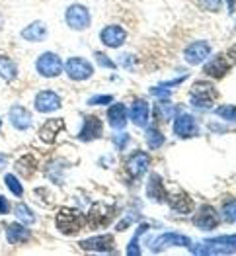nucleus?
<instances>
[{"mask_svg":"<svg viewBox=\"0 0 236 256\" xmlns=\"http://www.w3.org/2000/svg\"><path fill=\"white\" fill-rule=\"evenodd\" d=\"M55 225L64 235H74V233H78L82 229L84 215L80 214L78 210H74V208H63L55 217Z\"/></svg>","mask_w":236,"mask_h":256,"instance_id":"obj_1","label":"nucleus"},{"mask_svg":"<svg viewBox=\"0 0 236 256\" xmlns=\"http://www.w3.org/2000/svg\"><path fill=\"white\" fill-rule=\"evenodd\" d=\"M35 66H37V72L45 78L59 76L61 70H63V63H61L59 55H55V53H43L41 57L37 59Z\"/></svg>","mask_w":236,"mask_h":256,"instance_id":"obj_2","label":"nucleus"},{"mask_svg":"<svg viewBox=\"0 0 236 256\" xmlns=\"http://www.w3.org/2000/svg\"><path fill=\"white\" fill-rule=\"evenodd\" d=\"M64 18H66V24H68L72 30H76V32L86 30V28L90 26V12H88V8L82 6V4H72V6H68Z\"/></svg>","mask_w":236,"mask_h":256,"instance_id":"obj_3","label":"nucleus"},{"mask_svg":"<svg viewBox=\"0 0 236 256\" xmlns=\"http://www.w3.org/2000/svg\"><path fill=\"white\" fill-rule=\"evenodd\" d=\"M217 98V90H215L211 84L207 82H197L193 86V92H192V104L201 110L205 108H211L213 100Z\"/></svg>","mask_w":236,"mask_h":256,"instance_id":"obj_4","label":"nucleus"},{"mask_svg":"<svg viewBox=\"0 0 236 256\" xmlns=\"http://www.w3.org/2000/svg\"><path fill=\"white\" fill-rule=\"evenodd\" d=\"M205 246H207L209 254H233L236 252V235L209 238V240H205Z\"/></svg>","mask_w":236,"mask_h":256,"instance_id":"obj_5","label":"nucleus"},{"mask_svg":"<svg viewBox=\"0 0 236 256\" xmlns=\"http://www.w3.org/2000/svg\"><path fill=\"white\" fill-rule=\"evenodd\" d=\"M64 68H66L68 78H72V80H86V78H90L92 72H94L92 64L88 63V61H84V59H80V57L68 59L66 64H64Z\"/></svg>","mask_w":236,"mask_h":256,"instance_id":"obj_6","label":"nucleus"},{"mask_svg":"<svg viewBox=\"0 0 236 256\" xmlns=\"http://www.w3.org/2000/svg\"><path fill=\"white\" fill-rule=\"evenodd\" d=\"M80 248L82 250H96V252H109L115 248V240L111 235L90 236V238L80 240Z\"/></svg>","mask_w":236,"mask_h":256,"instance_id":"obj_7","label":"nucleus"},{"mask_svg":"<svg viewBox=\"0 0 236 256\" xmlns=\"http://www.w3.org/2000/svg\"><path fill=\"white\" fill-rule=\"evenodd\" d=\"M190 244H192L190 236L178 235V233H164V235H160L152 242V250L158 252V250H162L166 246H188L190 248Z\"/></svg>","mask_w":236,"mask_h":256,"instance_id":"obj_8","label":"nucleus"},{"mask_svg":"<svg viewBox=\"0 0 236 256\" xmlns=\"http://www.w3.org/2000/svg\"><path fill=\"white\" fill-rule=\"evenodd\" d=\"M209 53H211V45H209V43L195 42L186 49L184 57H186V61H188L190 64H201L207 57H209Z\"/></svg>","mask_w":236,"mask_h":256,"instance_id":"obj_9","label":"nucleus"},{"mask_svg":"<svg viewBox=\"0 0 236 256\" xmlns=\"http://www.w3.org/2000/svg\"><path fill=\"white\" fill-rule=\"evenodd\" d=\"M61 108V98L53 90H43L35 96V110L41 114H49Z\"/></svg>","mask_w":236,"mask_h":256,"instance_id":"obj_10","label":"nucleus"},{"mask_svg":"<svg viewBox=\"0 0 236 256\" xmlns=\"http://www.w3.org/2000/svg\"><path fill=\"white\" fill-rule=\"evenodd\" d=\"M174 133L182 139H188V137H193L197 135V124L190 114H182L176 118V124H174Z\"/></svg>","mask_w":236,"mask_h":256,"instance_id":"obj_11","label":"nucleus"},{"mask_svg":"<svg viewBox=\"0 0 236 256\" xmlns=\"http://www.w3.org/2000/svg\"><path fill=\"white\" fill-rule=\"evenodd\" d=\"M127 40V32L121 26H107L102 32V42L107 47H121Z\"/></svg>","mask_w":236,"mask_h":256,"instance_id":"obj_12","label":"nucleus"},{"mask_svg":"<svg viewBox=\"0 0 236 256\" xmlns=\"http://www.w3.org/2000/svg\"><path fill=\"white\" fill-rule=\"evenodd\" d=\"M149 154L143 152V150H137L135 154H131V158L127 160V172L133 176V178H139L141 174L147 172V166H149Z\"/></svg>","mask_w":236,"mask_h":256,"instance_id":"obj_13","label":"nucleus"},{"mask_svg":"<svg viewBox=\"0 0 236 256\" xmlns=\"http://www.w3.org/2000/svg\"><path fill=\"white\" fill-rule=\"evenodd\" d=\"M113 215V208H107L104 204H96L90 214H88V225L90 227H100V225H106L107 221L111 219Z\"/></svg>","mask_w":236,"mask_h":256,"instance_id":"obj_14","label":"nucleus"},{"mask_svg":"<svg viewBox=\"0 0 236 256\" xmlns=\"http://www.w3.org/2000/svg\"><path fill=\"white\" fill-rule=\"evenodd\" d=\"M100 135H102V122L94 116H86L84 128L78 133V139L80 141H92V139H98Z\"/></svg>","mask_w":236,"mask_h":256,"instance_id":"obj_15","label":"nucleus"},{"mask_svg":"<svg viewBox=\"0 0 236 256\" xmlns=\"http://www.w3.org/2000/svg\"><path fill=\"white\" fill-rule=\"evenodd\" d=\"M63 129H64V122L61 118H57V120H47L41 126V129H39V137H41L43 143H53V141L57 139L59 131H63Z\"/></svg>","mask_w":236,"mask_h":256,"instance_id":"obj_16","label":"nucleus"},{"mask_svg":"<svg viewBox=\"0 0 236 256\" xmlns=\"http://www.w3.org/2000/svg\"><path fill=\"white\" fill-rule=\"evenodd\" d=\"M195 225H197L199 229H203V231L215 229V227L219 225V217H217L213 208L203 206V208L199 210V214L195 215Z\"/></svg>","mask_w":236,"mask_h":256,"instance_id":"obj_17","label":"nucleus"},{"mask_svg":"<svg viewBox=\"0 0 236 256\" xmlns=\"http://www.w3.org/2000/svg\"><path fill=\"white\" fill-rule=\"evenodd\" d=\"M127 118L129 112L123 104H113V106L107 110V120H109V126L113 129H123L127 126Z\"/></svg>","mask_w":236,"mask_h":256,"instance_id":"obj_18","label":"nucleus"},{"mask_svg":"<svg viewBox=\"0 0 236 256\" xmlns=\"http://www.w3.org/2000/svg\"><path fill=\"white\" fill-rule=\"evenodd\" d=\"M10 124H12L16 129L25 131V129L31 126V114H29L25 108L12 106L10 108Z\"/></svg>","mask_w":236,"mask_h":256,"instance_id":"obj_19","label":"nucleus"},{"mask_svg":"<svg viewBox=\"0 0 236 256\" xmlns=\"http://www.w3.org/2000/svg\"><path fill=\"white\" fill-rule=\"evenodd\" d=\"M131 122L139 128H145L149 122V104L145 100H135L131 106Z\"/></svg>","mask_w":236,"mask_h":256,"instance_id":"obj_20","label":"nucleus"},{"mask_svg":"<svg viewBox=\"0 0 236 256\" xmlns=\"http://www.w3.org/2000/svg\"><path fill=\"white\" fill-rule=\"evenodd\" d=\"M29 229L23 227V223H8L6 225V238L10 244H18V242H25L29 238Z\"/></svg>","mask_w":236,"mask_h":256,"instance_id":"obj_21","label":"nucleus"},{"mask_svg":"<svg viewBox=\"0 0 236 256\" xmlns=\"http://www.w3.org/2000/svg\"><path fill=\"white\" fill-rule=\"evenodd\" d=\"M227 72H229V63H227V59L223 55L215 57L213 61H209L205 64V74H209L213 78H223Z\"/></svg>","mask_w":236,"mask_h":256,"instance_id":"obj_22","label":"nucleus"},{"mask_svg":"<svg viewBox=\"0 0 236 256\" xmlns=\"http://www.w3.org/2000/svg\"><path fill=\"white\" fill-rule=\"evenodd\" d=\"M45 36H47V28L43 22H33L25 30H21V38L27 42H41L45 40Z\"/></svg>","mask_w":236,"mask_h":256,"instance_id":"obj_23","label":"nucleus"},{"mask_svg":"<svg viewBox=\"0 0 236 256\" xmlns=\"http://www.w3.org/2000/svg\"><path fill=\"white\" fill-rule=\"evenodd\" d=\"M147 196L154 202H162L166 200V192H164V186H162V178L158 174H152L150 176V182L147 186Z\"/></svg>","mask_w":236,"mask_h":256,"instance_id":"obj_24","label":"nucleus"},{"mask_svg":"<svg viewBox=\"0 0 236 256\" xmlns=\"http://www.w3.org/2000/svg\"><path fill=\"white\" fill-rule=\"evenodd\" d=\"M37 168V162H35V156L33 154H25V156H21L20 160L16 162V170L21 172V176H31L33 170Z\"/></svg>","mask_w":236,"mask_h":256,"instance_id":"obj_25","label":"nucleus"},{"mask_svg":"<svg viewBox=\"0 0 236 256\" xmlns=\"http://www.w3.org/2000/svg\"><path fill=\"white\" fill-rule=\"evenodd\" d=\"M170 206L174 212H180V214H188V212H192V200H190L186 194H180V196L170 198Z\"/></svg>","mask_w":236,"mask_h":256,"instance_id":"obj_26","label":"nucleus"},{"mask_svg":"<svg viewBox=\"0 0 236 256\" xmlns=\"http://www.w3.org/2000/svg\"><path fill=\"white\" fill-rule=\"evenodd\" d=\"M0 74H2L6 80H14V78H16L18 66H16V63H14L10 57H0Z\"/></svg>","mask_w":236,"mask_h":256,"instance_id":"obj_27","label":"nucleus"},{"mask_svg":"<svg viewBox=\"0 0 236 256\" xmlns=\"http://www.w3.org/2000/svg\"><path fill=\"white\" fill-rule=\"evenodd\" d=\"M14 214H16V217L20 219L23 225H33V223H35V215H33V212H31L25 204H18V206L14 208Z\"/></svg>","mask_w":236,"mask_h":256,"instance_id":"obj_28","label":"nucleus"},{"mask_svg":"<svg viewBox=\"0 0 236 256\" xmlns=\"http://www.w3.org/2000/svg\"><path fill=\"white\" fill-rule=\"evenodd\" d=\"M145 231H149V225H147V223H141V225H139V229L135 231V236L131 238V242H129V246H127V254L129 256H139V254H141V250H139V236L143 235Z\"/></svg>","mask_w":236,"mask_h":256,"instance_id":"obj_29","label":"nucleus"},{"mask_svg":"<svg viewBox=\"0 0 236 256\" xmlns=\"http://www.w3.org/2000/svg\"><path fill=\"white\" fill-rule=\"evenodd\" d=\"M147 143H149L150 149H158V147H162V143H164V135L156 128L147 129Z\"/></svg>","mask_w":236,"mask_h":256,"instance_id":"obj_30","label":"nucleus"},{"mask_svg":"<svg viewBox=\"0 0 236 256\" xmlns=\"http://www.w3.org/2000/svg\"><path fill=\"white\" fill-rule=\"evenodd\" d=\"M176 108L170 106V104H166V102H160L158 106H156V114H158V118H162V122H168L172 120L174 116H176Z\"/></svg>","mask_w":236,"mask_h":256,"instance_id":"obj_31","label":"nucleus"},{"mask_svg":"<svg viewBox=\"0 0 236 256\" xmlns=\"http://www.w3.org/2000/svg\"><path fill=\"white\" fill-rule=\"evenodd\" d=\"M4 182H6V186L10 188V192L14 194V196H18V198H21L23 188H21L20 180H18L14 174H6V176H4Z\"/></svg>","mask_w":236,"mask_h":256,"instance_id":"obj_32","label":"nucleus"},{"mask_svg":"<svg viewBox=\"0 0 236 256\" xmlns=\"http://www.w3.org/2000/svg\"><path fill=\"white\" fill-rule=\"evenodd\" d=\"M217 116L225 118L227 122H236V106H221L217 110Z\"/></svg>","mask_w":236,"mask_h":256,"instance_id":"obj_33","label":"nucleus"},{"mask_svg":"<svg viewBox=\"0 0 236 256\" xmlns=\"http://www.w3.org/2000/svg\"><path fill=\"white\" fill-rule=\"evenodd\" d=\"M223 217H225L227 221H236V200H231V202L225 204V208H223Z\"/></svg>","mask_w":236,"mask_h":256,"instance_id":"obj_34","label":"nucleus"},{"mask_svg":"<svg viewBox=\"0 0 236 256\" xmlns=\"http://www.w3.org/2000/svg\"><path fill=\"white\" fill-rule=\"evenodd\" d=\"M113 102V98L106 94V96H92L90 100H88V106H102V104H111Z\"/></svg>","mask_w":236,"mask_h":256,"instance_id":"obj_35","label":"nucleus"},{"mask_svg":"<svg viewBox=\"0 0 236 256\" xmlns=\"http://www.w3.org/2000/svg\"><path fill=\"white\" fill-rule=\"evenodd\" d=\"M221 2H223V0H199L201 8H205V10H209V12H217V10L221 8Z\"/></svg>","mask_w":236,"mask_h":256,"instance_id":"obj_36","label":"nucleus"},{"mask_svg":"<svg viewBox=\"0 0 236 256\" xmlns=\"http://www.w3.org/2000/svg\"><path fill=\"white\" fill-rule=\"evenodd\" d=\"M96 59H98V64H102V66L115 68V63H113V61H109V57H107V55H104V53H96Z\"/></svg>","mask_w":236,"mask_h":256,"instance_id":"obj_37","label":"nucleus"},{"mask_svg":"<svg viewBox=\"0 0 236 256\" xmlns=\"http://www.w3.org/2000/svg\"><path fill=\"white\" fill-rule=\"evenodd\" d=\"M127 141H129V135H127V133H121V135H115V139H113V143L117 145V149H119V150H123V149H125V145H127Z\"/></svg>","mask_w":236,"mask_h":256,"instance_id":"obj_38","label":"nucleus"},{"mask_svg":"<svg viewBox=\"0 0 236 256\" xmlns=\"http://www.w3.org/2000/svg\"><path fill=\"white\" fill-rule=\"evenodd\" d=\"M150 92H152L154 96L162 98V100H168V98H170V92H168V90H162V88H152Z\"/></svg>","mask_w":236,"mask_h":256,"instance_id":"obj_39","label":"nucleus"},{"mask_svg":"<svg viewBox=\"0 0 236 256\" xmlns=\"http://www.w3.org/2000/svg\"><path fill=\"white\" fill-rule=\"evenodd\" d=\"M8 212H10V204H8V200H6V198H2V196H0V214L6 215Z\"/></svg>","mask_w":236,"mask_h":256,"instance_id":"obj_40","label":"nucleus"},{"mask_svg":"<svg viewBox=\"0 0 236 256\" xmlns=\"http://www.w3.org/2000/svg\"><path fill=\"white\" fill-rule=\"evenodd\" d=\"M229 14H235V0H229Z\"/></svg>","mask_w":236,"mask_h":256,"instance_id":"obj_41","label":"nucleus"},{"mask_svg":"<svg viewBox=\"0 0 236 256\" xmlns=\"http://www.w3.org/2000/svg\"><path fill=\"white\" fill-rule=\"evenodd\" d=\"M229 57H236V47H233V49H231V53H229Z\"/></svg>","mask_w":236,"mask_h":256,"instance_id":"obj_42","label":"nucleus"},{"mask_svg":"<svg viewBox=\"0 0 236 256\" xmlns=\"http://www.w3.org/2000/svg\"><path fill=\"white\" fill-rule=\"evenodd\" d=\"M4 162H6V160H4V156L0 154V166H4Z\"/></svg>","mask_w":236,"mask_h":256,"instance_id":"obj_43","label":"nucleus"},{"mask_svg":"<svg viewBox=\"0 0 236 256\" xmlns=\"http://www.w3.org/2000/svg\"><path fill=\"white\" fill-rule=\"evenodd\" d=\"M0 126H2V122H0Z\"/></svg>","mask_w":236,"mask_h":256,"instance_id":"obj_44","label":"nucleus"}]
</instances>
